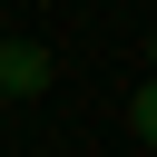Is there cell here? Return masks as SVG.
Wrapping results in <instances>:
<instances>
[{"mask_svg": "<svg viewBox=\"0 0 157 157\" xmlns=\"http://www.w3.org/2000/svg\"><path fill=\"white\" fill-rule=\"evenodd\" d=\"M49 88V49L39 39H0V98H39Z\"/></svg>", "mask_w": 157, "mask_h": 157, "instance_id": "1", "label": "cell"}, {"mask_svg": "<svg viewBox=\"0 0 157 157\" xmlns=\"http://www.w3.org/2000/svg\"><path fill=\"white\" fill-rule=\"evenodd\" d=\"M128 128H137V137L157 147V78H137V98H128Z\"/></svg>", "mask_w": 157, "mask_h": 157, "instance_id": "2", "label": "cell"}, {"mask_svg": "<svg viewBox=\"0 0 157 157\" xmlns=\"http://www.w3.org/2000/svg\"><path fill=\"white\" fill-rule=\"evenodd\" d=\"M147 59H157V29H147Z\"/></svg>", "mask_w": 157, "mask_h": 157, "instance_id": "3", "label": "cell"}]
</instances>
